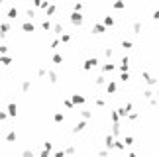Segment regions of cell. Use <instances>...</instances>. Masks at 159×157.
Returning a JSON list of instances; mask_svg holds the SVG:
<instances>
[{
	"label": "cell",
	"instance_id": "3",
	"mask_svg": "<svg viewBox=\"0 0 159 157\" xmlns=\"http://www.w3.org/2000/svg\"><path fill=\"white\" fill-rule=\"evenodd\" d=\"M16 14H18V8H10V12H8V18L14 20V18H16Z\"/></svg>",
	"mask_w": 159,
	"mask_h": 157
},
{
	"label": "cell",
	"instance_id": "2",
	"mask_svg": "<svg viewBox=\"0 0 159 157\" xmlns=\"http://www.w3.org/2000/svg\"><path fill=\"white\" fill-rule=\"evenodd\" d=\"M8 110H10V116H16V112H18V106H16V104H10V106H8Z\"/></svg>",
	"mask_w": 159,
	"mask_h": 157
},
{
	"label": "cell",
	"instance_id": "1",
	"mask_svg": "<svg viewBox=\"0 0 159 157\" xmlns=\"http://www.w3.org/2000/svg\"><path fill=\"white\" fill-rule=\"evenodd\" d=\"M8 30H10V26H8V24H0V35H6Z\"/></svg>",
	"mask_w": 159,
	"mask_h": 157
},
{
	"label": "cell",
	"instance_id": "7",
	"mask_svg": "<svg viewBox=\"0 0 159 157\" xmlns=\"http://www.w3.org/2000/svg\"><path fill=\"white\" fill-rule=\"evenodd\" d=\"M8 51V47H6V45H0V53H6Z\"/></svg>",
	"mask_w": 159,
	"mask_h": 157
},
{
	"label": "cell",
	"instance_id": "8",
	"mask_svg": "<svg viewBox=\"0 0 159 157\" xmlns=\"http://www.w3.org/2000/svg\"><path fill=\"white\" fill-rule=\"evenodd\" d=\"M0 120H6V114L4 112H0Z\"/></svg>",
	"mask_w": 159,
	"mask_h": 157
},
{
	"label": "cell",
	"instance_id": "4",
	"mask_svg": "<svg viewBox=\"0 0 159 157\" xmlns=\"http://www.w3.org/2000/svg\"><path fill=\"white\" fill-rule=\"evenodd\" d=\"M114 90H116V85H114V82H110V85H108V92H114Z\"/></svg>",
	"mask_w": 159,
	"mask_h": 157
},
{
	"label": "cell",
	"instance_id": "10",
	"mask_svg": "<svg viewBox=\"0 0 159 157\" xmlns=\"http://www.w3.org/2000/svg\"><path fill=\"white\" fill-rule=\"evenodd\" d=\"M0 63H2V57H0Z\"/></svg>",
	"mask_w": 159,
	"mask_h": 157
},
{
	"label": "cell",
	"instance_id": "5",
	"mask_svg": "<svg viewBox=\"0 0 159 157\" xmlns=\"http://www.w3.org/2000/svg\"><path fill=\"white\" fill-rule=\"evenodd\" d=\"M94 32H96V34H102L104 28H102V26H94Z\"/></svg>",
	"mask_w": 159,
	"mask_h": 157
},
{
	"label": "cell",
	"instance_id": "9",
	"mask_svg": "<svg viewBox=\"0 0 159 157\" xmlns=\"http://www.w3.org/2000/svg\"><path fill=\"white\" fill-rule=\"evenodd\" d=\"M41 157H47V153H41Z\"/></svg>",
	"mask_w": 159,
	"mask_h": 157
},
{
	"label": "cell",
	"instance_id": "6",
	"mask_svg": "<svg viewBox=\"0 0 159 157\" xmlns=\"http://www.w3.org/2000/svg\"><path fill=\"white\" fill-rule=\"evenodd\" d=\"M73 100H75V102H81V104H83V102H85V98H83V96H79V94H77V96H75Z\"/></svg>",
	"mask_w": 159,
	"mask_h": 157
}]
</instances>
